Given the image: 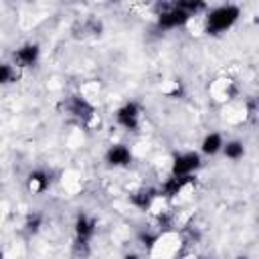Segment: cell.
<instances>
[{
    "label": "cell",
    "mask_w": 259,
    "mask_h": 259,
    "mask_svg": "<svg viewBox=\"0 0 259 259\" xmlns=\"http://www.w3.org/2000/svg\"><path fill=\"white\" fill-rule=\"evenodd\" d=\"M241 16V8L237 4H219L204 12V28L208 34H223L235 26Z\"/></svg>",
    "instance_id": "obj_1"
},
{
    "label": "cell",
    "mask_w": 259,
    "mask_h": 259,
    "mask_svg": "<svg viewBox=\"0 0 259 259\" xmlns=\"http://www.w3.org/2000/svg\"><path fill=\"white\" fill-rule=\"evenodd\" d=\"M61 107H63V111H65L67 115L79 119L81 123H89V121L95 119V105H93L87 97H83V95H79V93L65 97V99L61 101Z\"/></svg>",
    "instance_id": "obj_2"
},
{
    "label": "cell",
    "mask_w": 259,
    "mask_h": 259,
    "mask_svg": "<svg viewBox=\"0 0 259 259\" xmlns=\"http://www.w3.org/2000/svg\"><path fill=\"white\" fill-rule=\"evenodd\" d=\"M158 26L164 28V30H172V28H180L184 26L190 16L176 4V2H170V4H160L158 6Z\"/></svg>",
    "instance_id": "obj_3"
},
{
    "label": "cell",
    "mask_w": 259,
    "mask_h": 259,
    "mask_svg": "<svg viewBox=\"0 0 259 259\" xmlns=\"http://www.w3.org/2000/svg\"><path fill=\"white\" fill-rule=\"evenodd\" d=\"M202 166V158L198 152H180L172 158V166H170V174L172 176H194V172Z\"/></svg>",
    "instance_id": "obj_4"
},
{
    "label": "cell",
    "mask_w": 259,
    "mask_h": 259,
    "mask_svg": "<svg viewBox=\"0 0 259 259\" xmlns=\"http://www.w3.org/2000/svg\"><path fill=\"white\" fill-rule=\"evenodd\" d=\"M142 121V107L138 101H125L115 109V123L127 132H138Z\"/></svg>",
    "instance_id": "obj_5"
},
{
    "label": "cell",
    "mask_w": 259,
    "mask_h": 259,
    "mask_svg": "<svg viewBox=\"0 0 259 259\" xmlns=\"http://www.w3.org/2000/svg\"><path fill=\"white\" fill-rule=\"evenodd\" d=\"M38 59H40V47L36 42H24L12 53V61H14L12 65L16 69H30L38 63Z\"/></svg>",
    "instance_id": "obj_6"
},
{
    "label": "cell",
    "mask_w": 259,
    "mask_h": 259,
    "mask_svg": "<svg viewBox=\"0 0 259 259\" xmlns=\"http://www.w3.org/2000/svg\"><path fill=\"white\" fill-rule=\"evenodd\" d=\"M132 160H134V154H132L127 144L117 142L105 150V164L111 168H125L132 164Z\"/></svg>",
    "instance_id": "obj_7"
},
{
    "label": "cell",
    "mask_w": 259,
    "mask_h": 259,
    "mask_svg": "<svg viewBox=\"0 0 259 259\" xmlns=\"http://www.w3.org/2000/svg\"><path fill=\"white\" fill-rule=\"evenodd\" d=\"M73 231H75V239H81V241H91L97 233V219L93 214H87V212H79L75 217V223H73Z\"/></svg>",
    "instance_id": "obj_8"
},
{
    "label": "cell",
    "mask_w": 259,
    "mask_h": 259,
    "mask_svg": "<svg viewBox=\"0 0 259 259\" xmlns=\"http://www.w3.org/2000/svg\"><path fill=\"white\" fill-rule=\"evenodd\" d=\"M158 196H160L158 188H154V186H140L138 190L130 192V204L140 208V210H150L154 206V202L158 200Z\"/></svg>",
    "instance_id": "obj_9"
},
{
    "label": "cell",
    "mask_w": 259,
    "mask_h": 259,
    "mask_svg": "<svg viewBox=\"0 0 259 259\" xmlns=\"http://www.w3.org/2000/svg\"><path fill=\"white\" fill-rule=\"evenodd\" d=\"M194 182V176H172L164 180V184L158 188L160 196H166V198H174L178 194H182L190 184Z\"/></svg>",
    "instance_id": "obj_10"
},
{
    "label": "cell",
    "mask_w": 259,
    "mask_h": 259,
    "mask_svg": "<svg viewBox=\"0 0 259 259\" xmlns=\"http://www.w3.org/2000/svg\"><path fill=\"white\" fill-rule=\"evenodd\" d=\"M51 186V174L42 168H36L32 172H28L26 176V188L30 194H42L47 188Z\"/></svg>",
    "instance_id": "obj_11"
},
{
    "label": "cell",
    "mask_w": 259,
    "mask_h": 259,
    "mask_svg": "<svg viewBox=\"0 0 259 259\" xmlns=\"http://www.w3.org/2000/svg\"><path fill=\"white\" fill-rule=\"evenodd\" d=\"M223 144H225L223 134H219V132H208V134L202 138V142H200V152H202L204 156H214V154H219V152L223 150Z\"/></svg>",
    "instance_id": "obj_12"
},
{
    "label": "cell",
    "mask_w": 259,
    "mask_h": 259,
    "mask_svg": "<svg viewBox=\"0 0 259 259\" xmlns=\"http://www.w3.org/2000/svg\"><path fill=\"white\" fill-rule=\"evenodd\" d=\"M223 156L227 158V160H233V162H237V160H241L243 156H245V144L241 142V140H227L225 144H223Z\"/></svg>",
    "instance_id": "obj_13"
},
{
    "label": "cell",
    "mask_w": 259,
    "mask_h": 259,
    "mask_svg": "<svg viewBox=\"0 0 259 259\" xmlns=\"http://www.w3.org/2000/svg\"><path fill=\"white\" fill-rule=\"evenodd\" d=\"M16 81V67L12 63H0V87Z\"/></svg>",
    "instance_id": "obj_14"
},
{
    "label": "cell",
    "mask_w": 259,
    "mask_h": 259,
    "mask_svg": "<svg viewBox=\"0 0 259 259\" xmlns=\"http://www.w3.org/2000/svg\"><path fill=\"white\" fill-rule=\"evenodd\" d=\"M42 221H45V219H42L40 212H30V214L26 217V221H24V229L34 235V233H38V229L42 227Z\"/></svg>",
    "instance_id": "obj_15"
},
{
    "label": "cell",
    "mask_w": 259,
    "mask_h": 259,
    "mask_svg": "<svg viewBox=\"0 0 259 259\" xmlns=\"http://www.w3.org/2000/svg\"><path fill=\"white\" fill-rule=\"evenodd\" d=\"M73 253L79 259H87L91 253V241H81V239H73Z\"/></svg>",
    "instance_id": "obj_16"
},
{
    "label": "cell",
    "mask_w": 259,
    "mask_h": 259,
    "mask_svg": "<svg viewBox=\"0 0 259 259\" xmlns=\"http://www.w3.org/2000/svg\"><path fill=\"white\" fill-rule=\"evenodd\" d=\"M138 239H140V243L150 251V249H154V245L158 243V235L156 233H152V231H142L140 235H138Z\"/></svg>",
    "instance_id": "obj_17"
},
{
    "label": "cell",
    "mask_w": 259,
    "mask_h": 259,
    "mask_svg": "<svg viewBox=\"0 0 259 259\" xmlns=\"http://www.w3.org/2000/svg\"><path fill=\"white\" fill-rule=\"evenodd\" d=\"M121 259H140V255H136V253H127V255H123Z\"/></svg>",
    "instance_id": "obj_18"
},
{
    "label": "cell",
    "mask_w": 259,
    "mask_h": 259,
    "mask_svg": "<svg viewBox=\"0 0 259 259\" xmlns=\"http://www.w3.org/2000/svg\"><path fill=\"white\" fill-rule=\"evenodd\" d=\"M237 259H249V257H247V255H239Z\"/></svg>",
    "instance_id": "obj_19"
},
{
    "label": "cell",
    "mask_w": 259,
    "mask_h": 259,
    "mask_svg": "<svg viewBox=\"0 0 259 259\" xmlns=\"http://www.w3.org/2000/svg\"><path fill=\"white\" fill-rule=\"evenodd\" d=\"M0 259H4V253H2V251H0Z\"/></svg>",
    "instance_id": "obj_20"
}]
</instances>
